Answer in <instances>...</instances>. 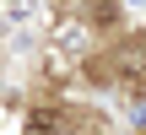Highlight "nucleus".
<instances>
[{
	"label": "nucleus",
	"instance_id": "nucleus-1",
	"mask_svg": "<svg viewBox=\"0 0 146 135\" xmlns=\"http://www.w3.org/2000/svg\"><path fill=\"white\" fill-rule=\"evenodd\" d=\"M54 124H60L54 114H33L27 119V135H54Z\"/></svg>",
	"mask_w": 146,
	"mask_h": 135
}]
</instances>
